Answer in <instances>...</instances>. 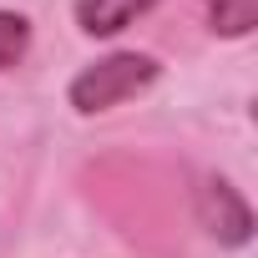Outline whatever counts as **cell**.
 I'll return each mask as SVG.
<instances>
[{
	"mask_svg": "<svg viewBox=\"0 0 258 258\" xmlns=\"http://www.w3.org/2000/svg\"><path fill=\"white\" fill-rule=\"evenodd\" d=\"M157 76H162L157 56H147V51H111V56H101V61H91V66H81L71 76L66 101L81 116H96V111H111L121 101L142 96Z\"/></svg>",
	"mask_w": 258,
	"mask_h": 258,
	"instance_id": "cell-1",
	"label": "cell"
},
{
	"mask_svg": "<svg viewBox=\"0 0 258 258\" xmlns=\"http://www.w3.org/2000/svg\"><path fill=\"white\" fill-rule=\"evenodd\" d=\"M198 223L223 243V248H243L253 238V208L248 198L228 182V177H208L198 187Z\"/></svg>",
	"mask_w": 258,
	"mask_h": 258,
	"instance_id": "cell-2",
	"label": "cell"
},
{
	"mask_svg": "<svg viewBox=\"0 0 258 258\" xmlns=\"http://www.w3.org/2000/svg\"><path fill=\"white\" fill-rule=\"evenodd\" d=\"M152 6L157 0H76V26L81 36L106 41V36H121L132 21H142Z\"/></svg>",
	"mask_w": 258,
	"mask_h": 258,
	"instance_id": "cell-3",
	"label": "cell"
},
{
	"mask_svg": "<svg viewBox=\"0 0 258 258\" xmlns=\"http://www.w3.org/2000/svg\"><path fill=\"white\" fill-rule=\"evenodd\" d=\"M208 11V31L223 41H243L258 26V0H203Z\"/></svg>",
	"mask_w": 258,
	"mask_h": 258,
	"instance_id": "cell-4",
	"label": "cell"
},
{
	"mask_svg": "<svg viewBox=\"0 0 258 258\" xmlns=\"http://www.w3.org/2000/svg\"><path fill=\"white\" fill-rule=\"evenodd\" d=\"M31 51V21L21 11H0V71L21 66Z\"/></svg>",
	"mask_w": 258,
	"mask_h": 258,
	"instance_id": "cell-5",
	"label": "cell"
}]
</instances>
